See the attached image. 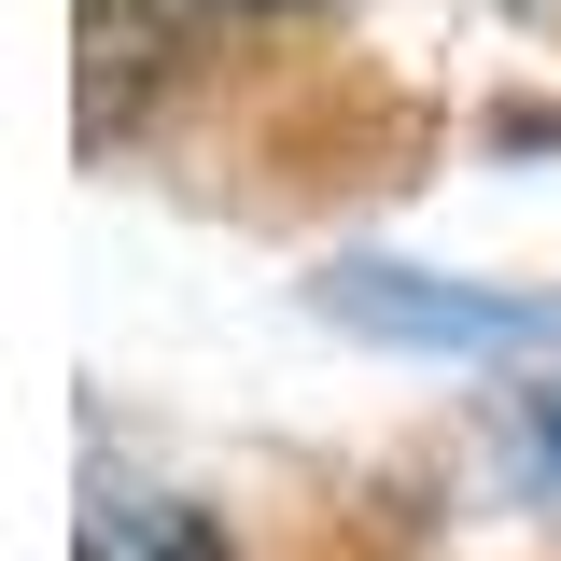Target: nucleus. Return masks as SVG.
<instances>
[{"label": "nucleus", "mask_w": 561, "mask_h": 561, "mask_svg": "<svg viewBox=\"0 0 561 561\" xmlns=\"http://www.w3.org/2000/svg\"><path fill=\"white\" fill-rule=\"evenodd\" d=\"M337 309L365 337H421V351H491V337H534V309H505V295H421L408 267H351Z\"/></svg>", "instance_id": "nucleus-1"}]
</instances>
